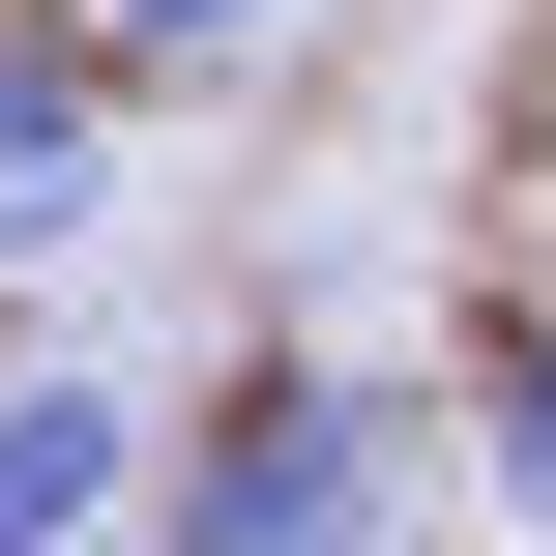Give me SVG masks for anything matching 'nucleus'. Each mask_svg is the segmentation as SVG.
Listing matches in <instances>:
<instances>
[{
  "instance_id": "obj_3",
  "label": "nucleus",
  "mask_w": 556,
  "mask_h": 556,
  "mask_svg": "<svg viewBox=\"0 0 556 556\" xmlns=\"http://www.w3.org/2000/svg\"><path fill=\"white\" fill-rule=\"evenodd\" d=\"M147 498V440H117V381H0V556H88Z\"/></svg>"
},
{
  "instance_id": "obj_2",
  "label": "nucleus",
  "mask_w": 556,
  "mask_h": 556,
  "mask_svg": "<svg viewBox=\"0 0 556 556\" xmlns=\"http://www.w3.org/2000/svg\"><path fill=\"white\" fill-rule=\"evenodd\" d=\"M117 205V59L88 29H0V264H59Z\"/></svg>"
},
{
  "instance_id": "obj_4",
  "label": "nucleus",
  "mask_w": 556,
  "mask_h": 556,
  "mask_svg": "<svg viewBox=\"0 0 556 556\" xmlns=\"http://www.w3.org/2000/svg\"><path fill=\"white\" fill-rule=\"evenodd\" d=\"M469 469H498V528L556 556V293H528V323H498V381H469Z\"/></svg>"
},
{
  "instance_id": "obj_5",
  "label": "nucleus",
  "mask_w": 556,
  "mask_h": 556,
  "mask_svg": "<svg viewBox=\"0 0 556 556\" xmlns=\"http://www.w3.org/2000/svg\"><path fill=\"white\" fill-rule=\"evenodd\" d=\"M59 29H88V59H117V88H205V59H264V29H293V0H59Z\"/></svg>"
},
{
  "instance_id": "obj_1",
  "label": "nucleus",
  "mask_w": 556,
  "mask_h": 556,
  "mask_svg": "<svg viewBox=\"0 0 556 556\" xmlns=\"http://www.w3.org/2000/svg\"><path fill=\"white\" fill-rule=\"evenodd\" d=\"M147 556H410V381L352 352H235L176 440H147Z\"/></svg>"
}]
</instances>
